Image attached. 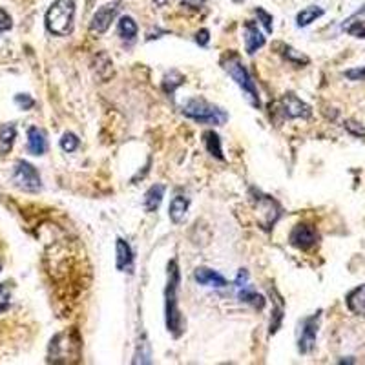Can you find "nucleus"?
<instances>
[{
	"instance_id": "obj_1",
	"label": "nucleus",
	"mask_w": 365,
	"mask_h": 365,
	"mask_svg": "<svg viewBox=\"0 0 365 365\" xmlns=\"http://www.w3.org/2000/svg\"><path fill=\"white\" fill-rule=\"evenodd\" d=\"M168 279H166L165 289V314H166V327L168 332H172L175 338H179L185 331V322H182L181 311H179V282H181V272L175 259L168 263V272H166Z\"/></svg>"
},
{
	"instance_id": "obj_2",
	"label": "nucleus",
	"mask_w": 365,
	"mask_h": 365,
	"mask_svg": "<svg viewBox=\"0 0 365 365\" xmlns=\"http://www.w3.org/2000/svg\"><path fill=\"white\" fill-rule=\"evenodd\" d=\"M221 66H223V70L232 77L234 83L241 88V91H243V96L249 101L250 106H254V108H262V99H259V93H257L256 83H254L252 75L249 73V70H247V66L243 64L240 55L234 53V51H228V53L221 58Z\"/></svg>"
},
{
	"instance_id": "obj_3",
	"label": "nucleus",
	"mask_w": 365,
	"mask_h": 365,
	"mask_svg": "<svg viewBox=\"0 0 365 365\" xmlns=\"http://www.w3.org/2000/svg\"><path fill=\"white\" fill-rule=\"evenodd\" d=\"M81 338L77 331L58 332L51 338L48 347V361L50 364H73L81 358Z\"/></svg>"
},
{
	"instance_id": "obj_4",
	"label": "nucleus",
	"mask_w": 365,
	"mask_h": 365,
	"mask_svg": "<svg viewBox=\"0 0 365 365\" xmlns=\"http://www.w3.org/2000/svg\"><path fill=\"white\" fill-rule=\"evenodd\" d=\"M46 28L57 37H66L73 31L75 2L73 0H55L46 11Z\"/></svg>"
},
{
	"instance_id": "obj_5",
	"label": "nucleus",
	"mask_w": 365,
	"mask_h": 365,
	"mask_svg": "<svg viewBox=\"0 0 365 365\" xmlns=\"http://www.w3.org/2000/svg\"><path fill=\"white\" fill-rule=\"evenodd\" d=\"M181 112L185 117L194 119L195 123H201V125L217 126L225 125L228 120V113L225 110H221L216 104L208 103V101L201 99V97L188 99L187 103L182 104Z\"/></svg>"
},
{
	"instance_id": "obj_6",
	"label": "nucleus",
	"mask_w": 365,
	"mask_h": 365,
	"mask_svg": "<svg viewBox=\"0 0 365 365\" xmlns=\"http://www.w3.org/2000/svg\"><path fill=\"white\" fill-rule=\"evenodd\" d=\"M254 208H256V217H257V223L263 230H270L274 225L278 223V220L282 217L283 214V208L278 201L274 200L272 195H267L262 194V192H254Z\"/></svg>"
},
{
	"instance_id": "obj_7",
	"label": "nucleus",
	"mask_w": 365,
	"mask_h": 365,
	"mask_svg": "<svg viewBox=\"0 0 365 365\" xmlns=\"http://www.w3.org/2000/svg\"><path fill=\"white\" fill-rule=\"evenodd\" d=\"M11 181L15 187L24 192H29V194H35V192H38L42 188V181L37 168L31 163L24 161V159L17 161L15 166H13Z\"/></svg>"
},
{
	"instance_id": "obj_8",
	"label": "nucleus",
	"mask_w": 365,
	"mask_h": 365,
	"mask_svg": "<svg viewBox=\"0 0 365 365\" xmlns=\"http://www.w3.org/2000/svg\"><path fill=\"white\" fill-rule=\"evenodd\" d=\"M319 318H322V311L314 312L312 316L305 318L299 327V338H298V351L302 354L312 353V349L316 345V336H318L319 329Z\"/></svg>"
},
{
	"instance_id": "obj_9",
	"label": "nucleus",
	"mask_w": 365,
	"mask_h": 365,
	"mask_svg": "<svg viewBox=\"0 0 365 365\" xmlns=\"http://www.w3.org/2000/svg\"><path fill=\"white\" fill-rule=\"evenodd\" d=\"M279 108L287 119H309L312 115V110L307 103H303L292 91L285 93L279 101Z\"/></svg>"
},
{
	"instance_id": "obj_10",
	"label": "nucleus",
	"mask_w": 365,
	"mask_h": 365,
	"mask_svg": "<svg viewBox=\"0 0 365 365\" xmlns=\"http://www.w3.org/2000/svg\"><path fill=\"white\" fill-rule=\"evenodd\" d=\"M319 236L316 232V228L311 227L307 223H299L296 225L294 228L291 230V236H289V241H291V245L296 247L299 250H309L318 243Z\"/></svg>"
},
{
	"instance_id": "obj_11",
	"label": "nucleus",
	"mask_w": 365,
	"mask_h": 365,
	"mask_svg": "<svg viewBox=\"0 0 365 365\" xmlns=\"http://www.w3.org/2000/svg\"><path fill=\"white\" fill-rule=\"evenodd\" d=\"M117 15V4H106L103 8L97 9V13L93 15L90 22V31L91 34H104V31H108V28L112 26L113 19Z\"/></svg>"
},
{
	"instance_id": "obj_12",
	"label": "nucleus",
	"mask_w": 365,
	"mask_h": 365,
	"mask_svg": "<svg viewBox=\"0 0 365 365\" xmlns=\"http://www.w3.org/2000/svg\"><path fill=\"white\" fill-rule=\"evenodd\" d=\"M243 37H245V51L249 55H254L259 48L265 46V37L252 21H247L243 26Z\"/></svg>"
},
{
	"instance_id": "obj_13",
	"label": "nucleus",
	"mask_w": 365,
	"mask_h": 365,
	"mask_svg": "<svg viewBox=\"0 0 365 365\" xmlns=\"http://www.w3.org/2000/svg\"><path fill=\"white\" fill-rule=\"evenodd\" d=\"M194 279L200 283V285L216 287V289H225V287L228 285L227 279H225L220 272H216V270H212V269H207V267H200V269H195Z\"/></svg>"
},
{
	"instance_id": "obj_14",
	"label": "nucleus",
	"mask_w": 365,
	"mask_h": 365,
	"mask_svg": "<svg viewBox=\"0 0 365 365\" xmlns=\"http://www.w3.org/2000/svg\"><path fill=\"white\" fill-rule=\"evenodd\" d=\"M46 150H48L46 133L37 126H31L28 130V152L31 155H44Z\"/></svg>"
},
{
	"instance_id": "obj_15",
	"label": "nucleus",
	"mask_w": 365,
	"mask_h": 365,
	"mask_svg": "<svg viewBox=\"0 0 365 365\" xmlns=\"http://www.w3.org/2000/svg\"><path fill=\"white\" fill-rule=\"evenodd\" d=\"M345 302H347V309L353 314L365 318V285H358L356 289H353L347 294Z\"/></svg>"
},
{
	"instance_id": "obj_16",
	"label": "nucleus",
	"mask_w": 365,
	"mask_h": 365,
	"mask_svg": "<svg viewBox=\"0 0 365 365\" xmlns=\"http://www.w3.org/2000/svg\"><path fill=\"white\" fill-rule=\"evenodd\" d=\"M115 250H117V270H125L128 269L132 272V265H133V252H132V247L126 243L125 240H117L115 243Z\"/></svg>"
},
{
	"instance_id": "obj_17",
	"label": "nucleus",
	"mask_w": 365,
	"mask_h": 365,
	"mask_svg": "<svg viewBox=\"0 0 365 365\" xmlns=\"http://www.w3.org/2000/svg\"><path fill=\"white\" fill-rule=\"evenodd\" d=\"M188 207H190V200L185 197V195H175L174 200L170 201V207H168V216L174 221L175 225L182 223L185 216H187Z\"/></svg>"
},
{
	"instance_id": "obj_18",
	"label": "nucleus",
	"mask_w": 365,
	"mask_h": 365,
	"mask_svg": "<svg viewBox=\"0 0 365 365\" xmlns=\"http://www.w3.org/2000/svg\"><path fill=\"white\" fill-rule=\"evenodd\" d=\"M17 139V128L15 125H4L0 128V158H4L11 152L13 148V143Z\"/></svg>"
},
{
	"instance_id": "obj_19",
	"label": "nucleus",
	"mask_w": 365,
	"mask_h": 365,
	"mask_svg": "<svg viewBox=\"0 0 365 365\" xmlns=\"http://www.w3.org/2000/svg\"><path fill=\"white\" fill-rule=\"evenodd\" d=\"M237 298H240L241 302H245V303H249V305H252V307L257 309V311H262L267 303V299L263 298L262 294H257L254 289H249V285H243L237 289Z\"/></svg>"
},
{
	"instance_id": "obj_20",
	"label": "nucleus",
	"mask_w": 365,
	"mask_h": 365,
	"mask_svg": "<svg viewBox=\"0 0 365 365\" xmlns=\"http://www.w3.org/2000/svg\"><path fill=\"white\" fill-rule=\"evenodd\" d=\"M163 197H165V185H154V187H150L148 192L145 194V210L146 212L158 210Z\"/></svg>"
},
{
	"instance_id": "obj_21",
	"label": "nucleus",
	"mask_w": 365,
	"mask_h": 365,
	"mask_svg": "<svg viewBox=\"0 0 365 365\" xmlns=\"http://www.w3.org/2000/svg\"><path fill=\"white\" fill-rule=\"evenodd\" d=\"M203 139H205V146H207L208 154L214 155L216 159L220 161H225V155H223V148H221V139L214 130H208V132L203 133Z\"/></svg>"
},
{
	"instance_id": "obj_22",
	"label": "nucleus",
	"mask_w": 365,
	"mask_h": 365,
	"mask_svg": "<svg viewBox=\"0 0 365 365\" xmlns=\"http://www.w3.org/2000/svg\"><path fill=\"white\" fill-rule=\"evenodd\" d=\"M344 31L356 38H365V21L361 19V11L354 13L353 17L345 21Z\"/></svg>"
},
{
	"instance_id": "obj_23",
	"label": "nucleus",
	"mask_w": 365,
	"mask_h": 365,
	"mask_svg": "<svg viewBox=\"0 0 365 365\" xmlns=\"http://www.w3.org/2000/svg\"><path fill=\"white\" fill-rule=\"evenodd\" d=\"M117 31H119V37L123 38V41H128V42H133L137 37V24L135 21H133L132 17H120L119 24H117Z\"/></svg>"
},
{
	"instance_id": "obj_24",
	"label": "nucleus",
	"mask_w": 365,
	"mask_h": 365,
	"mask_svg": "<svg viewBox=\"0 0 365 365\" xmlns=\"http://www.w3.org/2000/svg\"><path fill=\"white\" fill-rule=\"evenodd\" d=\"M276 48H279V53L283 55L285 61H289L291 64H296V66H305L309 64V57L307 55L299 53L298 50H294L292 46H287V44H276Z\"/></svg>"
},
{
	"instance_id": "obj_25",
	"label": "nucleus",
	"mask_w": 365,
	"mask_h": 365,
	"mask_svg": "<svg viewBox=\"0 0 365 365\" xmlns=\"http://www.w3.org/2000/svg\"><path fill=\"white\" fill-rule=\"evenodd\" d=\"M324 15V9L318 8V6H309V8L302 9V11L298 13V17H296V24H298V28H307L309 24H312V22L316 21V19H319Z\"/></svg>"
},
{
	"instance_id": "obj_26",
	"label": "nucleus",
	"mask_w": 365,
	"mask_h": 365,
	"mask_svg": "<svg viewBox=\"0 0 365 365\" xmlns=\"http://www.w3.org/2000/svg\"><path fill=\"white\" fill-rule=\"evenodd\" d=\"M182 83H185V77H182L178 70H172L170 73H166L165 79H163V90H165V93H168V96H174V91L178 90Z\"/></svg>"
},
{
	"instance_id": "obj_27",
	"label": "nucleus",
	"mask_w": 365,
	"mask_h": 365,
	"mask_svg": "<svg viewBox=\"0 0 365 365\" xmlns=\"http://www.w3.org/2000/svg\"><path fill=\"white\" fill-rule=\"evenodd\" d=\"M274 296H276V299H274V302H276V309H274L272 318H270L269 334H276V332H278L279 325H282V319H283V299H282V296L276 292V289H274Z\"/></svg>"
},
{
	"instance_id": "obj_28",
	"label": "nucleus",
	"mask_w": 365,
	"mask_h": 365,
	"mask_svg": "<svg viewBox=\"0 0 365 365\" xmlns=\"http://www.w3.org/2000/svg\"><path fill=\"white\" fill-rule=\"evenodd\" d=\"M61 148H63L64 152H68V154L75 152V150L79 148V139H77V135L71 132L64 133L63 139H61Z\"/></svg>"
},
{
	"instance_id": "obj_29",
	"label": "nucleus",
	"mask_w": 365,
	"mask_h": 365,
	"mask_svg": "<svg viewBox=\"0 0 365 365\" xmlns=\"http://www.w3.org/2000/svg\"><path fill=\"white\" fill-rule=\"evenodd\" d=\"M11 302V287L9 283H0V312L8 311Z\"/></svg>"
},
{
	"instance_id": "obj_30",
	"label": "nucleus",
	"mask_w": 365,
	"mask_h": 365,
	"mask_svg": "<svg viewBox=\"0 0 365 365\" xmlns=\"http://www.w3.org/2000/svg\"><path fill=\"white\" fill-rule=\"evenodd\" d=\"M254 13H256V17L259 19V22H262V24L265 26L267 34H272V29H274L272 15H270V13H267L263 8H256V9H254Z\"/></svg>"
},
{
	"instance_id": "obj_31",
	"label": "nucleus",
	"mask_w": 365,
	"mask_h": 365,
	"mask_svg": "<svg viewBox=\"0 0 365 365\" xmlns=\"http://www.w3.org/2000/svg\"><path fill=\"white\" fill-rule=\"evenodd\" d=\"M15 103H17V106L21 110H31L35 106L34 97H29L28 93H19V96H15Z\"/></svg>"
},
{
	"instance_id": "obj_32",
	"label": "nucleus",
	"mask_w": 365,
	"mask_h": 365,
	"mask_svg": "<svg viewBox=\"0 0 365 365\" xmlns=\"http://www.w3.org/2000/svg\"><path fill=\"white\" fill-rule=\"evenodd\" d=\"M345 130H347L351 135L354 137H365V128L360 125V123H356V120H345Z\"/></svg>"
},
{
	"instance_id": "obj_33",
	"label": "nucleus",
	"mask_w": 365,
	"mask_h": 365,
	"mask_svg": "<svg viewBox=\"0 0 365 365\" xmlns=\"http://www.w3.org/2000/svg\"><path fill=\"white\" fill-rule=\"evenodd\" d=\"M11 26H13L11 17H9L4 9H0V34H4V31H8V29H11Z\"/></svg>"
},
{
	"instance_id": "obj_34",
	"label": "nucleus",
	"mask_w": 365,
	"mask_h": 365,
	"mask_svg": "<svg viewBox=\"0 0 365 365\" xmlns=\"http://www.w3.org/2000/svg\"><path fill=\"white\" fill-rule=\"evenodd\" d=\"M345 77L351 81H365V66L354 68V70H347L345 71Z\"/></svg>"
},
{
	"instance_id": "obj_35",
	"label": "nucleus",
	"mask_w": 365,
	"mask_h": 365,
	"mask_svg": "<svg viewBox=\"0 0 365 365\" xmlns=\"http://www.w3.org/2000/svg\"><path fill=\"white\" fill-rule=\"evenodd\" d=\"M195 42L200 46H208V42H210V31L208 29H200L197 34H195Z\"/></svg>"
},
{
	"instance_id": "obj_36",
	"label": "nucleus",
	"mask_w": 365,
	"mask_h": 365,
	"mask_svg": "<svg viewBox=\"0 0 365 365\" xmlns=\"http://www.w3.org/2000/svg\"><path fill=\"white\" fill-rule=\"evenodd\" d=\"M205 2H207V0H181V4L185 6V8H190V9L203 8Z\"/></svg>"
},
{
	"instance_id": "obj_37",
	"label": "nucleus",
	"mask_w": 365,
	"mask_h": 365,
	"mask_svg": "<svg viewBox=\"0 0 365 365\" xmlns=\"http://www.w3.org/2000/svg\"><path fill=\"white\" fill-rule=\"evenodd\" d=\"M154 2H155V4H158V6H161V8H163V6L168 4V0H154Z\"/></svg>"
}]
</instances>
